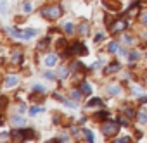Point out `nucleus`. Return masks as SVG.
<instances>
[{
	"label": "nucleus",
	"mask_w": 147,
	"mask_h": 143,
	"mask_svg": "<svg viewBox=\"0 0 147 143\" xmlns=\"http://www.w3.org/2000/svg\"><path fill=\"white\" fill-rule=\"evenodd\" d=\"M12 36H18V38H23V40H30L31 36L36 35L35 29H18V28H9L7 29Z\"/></svg>",
	"instance_id": "1"
},
{
	"label": "nucleus",
	"mask_w": 147,
	"mask_h": 143,
	"mask_svg": "<svg viewBox=\"0 0 147 143\" xmlns=\"http://www.w3.org/2000/svg\"><path fill=\"white\" fill-rule=\"evenodd\" d=\"M80 33H83V35L88 33V24H87V23H83V24L80 26Z\"/></svg>",
	"instance_id": "21"
},
{
	"label": "nucleus",
	"mask_w": 147,
	"mask_h": 143,
	"mask_svg": "<svg viewBox=\"0 0 147 143\" xmlns=\"http://www.w3.org/2000/svg\"><path fill=\"white\" fill-rule=\"evenodd\" d=\"M82 92H83V95H90V93H92V88H90V85H88L87 81L82 83Z\"/></svg>",
	"instance_id": "10"
},
{
	"label": "nucleus",
	"mask_w": 147,
	"mask_h": 143,
	"mask_svg": "<svg viewBox=\"0 0 147 143\" xmlns=\"http://www.w3.org/2000/svg\"><path fill=\"white\" fill-rule=\"evenodd\" d=\"M109 95H118L119 93V86H109Z\"/></svg>",
	"instance_id": "17"
},
{
	"label": "nucleus",
	"mask_w": 147,
	"mask_h": 143,
	"mask_svg": "<svg viewBox=\"0 0 147 143\" xmlns=\"http://www.w3.org/2000/svg\"><path fill=\"white\" fill-rule=\"evenodd\" d=\"M144 102H147V97H144V98H142V104H144Z\"/></svg>",
	"instance_id": "36"
},
{
	"label": "nucleus",
	"mask_w": 147,
	"mask_h": 143,
	"mask_svg": "<svg viewBox=\"0 0 147 143\" xmlns=\"http://www.w3.org/2000/svg\"><path fill=\"white\" fill-rule=\"evenodd\" d=\"M71 97L75 98V100H76V98H80V92H78V90H73V92H71Z\"/></svg>",
	"instance_id": "26"
},
{
	"label": "nucleus",
	"mask_w": 147,
	"mask_h": 143,
	"mask_svg": "<svg viewBox=\"0 0 147 143\" xmlns=\"http://www.w3.org/2000/svg\"><path fill=\"white\" fill-rule=\"evenodd\" d=\"M35 90H36L38 93H43V92H45V88H43V86H40V85H36V86H35Z\"/></svg>",
	"instance_id": "33"
},
{
	"label": "nucleus",
	"mask_w": 147,
	"mask_h": 143,
	"mask_svg": "<svg viewBox=\"0 0 147 143\" xmlns=\"http://www.w3.org/2000/svg\"><path fill=\"white\" fill-rule=\"evenodd\" d=\"M47 45H49V38H45L43 41H40V43H38V47H40V48H45Z\"/></svg>",
	"instance_id": "24"
},
{
	"label": "nucleus",
	"mask_w": 147,
	"mask_h": 143,
	"mask_svg": "<svg viewBox=\"0 0 147 143\" xmlns=\"http://www.w3.org/2000/svg\"><path fill=\"white\" fill-rule=\"evenodd\" d=\"M94 40H95V43H99V41H102V40H104V33H99V35H97V36H95Z\"/></svg>",
	"instance_id": "23"
},
{
	"label": "nucleus",
	"mask_w": 147,
	"mask_h": 143,
	"mask_svg": "<svg viewBox=\"0 0 147 143\" xmlns=\"http://www.w3.org/2000/svg\"><path fill=\"white\" fill-rule=\"evenodd\" d=\"M24 138H35V131L33 129H24Z\"/></svg>",
	"instance_id": "18"
},
{
	"label": "nucleus",
	"mask_w": 147,
	"mask_h": 143,
	"mask_svg": "<svg viewBox=\"0 0 147 143\" xmlns=\"http://www.w3.org/2000/svg\"><path fill=\"white\" fill-rule=\"evenodd\" d=\"M95 117H97V119H106V117H107V112H99Z\"/></svg>",
	"instance_id": "29"
},
{
	"label": "nucleus",
	"mask_w": 147,
	"mask_h": 143,
	"mask_svg": "<svg viewBox=\"0 0 147 143\" xmlns=\"http://www.w3.org/2000/svg\"><path fill=\"white\" fill-rule=\"evenodd\" d=\"M123 41H126V43H133V38L128 36V35H125V36H123Z\"/></svg>",
	"instance_id": "28"
},
{
	"label": "nucleus",
	"mask_w": 147,
	"mask_h": 143,
	"mask_svg": "<svg viewBox=\"0 0 147 143\" xmlns=\"http://www.w3.org/2000/svg\"><path fill=\"white\" fill-rule=\"evenodd\" d=\"M83 133H85V136H87V140H88V143H94V134H92V131H88V129H85Z\"/></svg>",
	"instance_id": "19"
},
{
	"label": "nucleus",
	"mask_w": 147,
	"mask_h": 143,
	"mask_svg": "<svg viewBox=\"0 0 147 143\" xmlns=\"http://www.w3.org/2000/svg\"><path fill=\"white\" fill-rule=\"evenodd\" d=\"M14 85H18V78H16V76H7L5 86H14Z\"/></svg>",
	"instance_id": "9"
},
{
	"label": "nucleus",
	"mask_w": 147,
	"mask_h": 143,
	"mask_svg": "<svg viewBox=\"0 0 147 143\" xmlns=\"http://www.w3.org/2000/svg\"><path fill=\"white\" fill-rule=\"evenodd\" d=\"M64 31H66V33H73V31H75L73 23H66V24H64Z\"/></svg>",
	"instance_id": "15"
},
{
	"label": "nucleus",
	"mask_w": 147,
	"mask_h": 143,
	"mask_svg": "<svg viewBox=\"0 0 147 143\" xmlns=\"http://www.w3.org/2000/svg\"><path fill=\"white\" fill-rule=\"evenodd\" d=\"M30 112H31V114L35 116V114H38V112H42V107H31V110H30Z\"/></svg>",
	"instance_id": "25"
},
{
	"label": "nucleus",
	"mask_w": 147,
	"mask_h": 143,
	"mask_svg": "<svg viewBox=\"0 0 147 143\" xmlns=\"http://www.w3.org/2000/svg\"><path fill=\"white\" fill-rule=\"evenodd\" d=\"M138 121H140L142 124L147 122V112H145V110H140V112H138Z\"/></svg>",
	"instance_id": "13"
},
{
	"label": "nucleus",
	"mask_w": 147,
	"mask_h": 143,
	"mask_svg": "<svg viewBox=\"0 0 147 143\" xmlns=\"http://www.w3.org/2000/svg\"><path fill=\"white\" fill-rule=\"evenodd\" d=\"M97 105H102V100L100 98H92L88 102V107H97Z\"/></svg>",
	"instance_id": "14"
},
{
	"label": "nucleus",
	"mask_w": 147,
	"mask_h": 143,
	"mask_svg": "<svg viewBox=\"0 0 147 143\" xmlns=\"http://www.w3.org/2000/svg\"><path fill=\"white\" fill-rule=\"evenodd\" d=\"M12 140H14L16 143H21V141L24 140V133H23V131H14V133H12Z\"/></svg>",
	"instance_id": "7"
},
{
	"label": "nucleus",
	"mask_w": 147,
	"mask_h": 143,
	"mask_svg": "<svg viewBox=\"0 0 147 143\" xmlns=\"http://www.w3.org/2000/svg\"><path fill=\"white\" fill-rule=\"evenodd\" d=\"M125 114H126L128 117H133V116H135V112H133L131 109H126V110H125Z\"/></svg>",
	"instance_id": "31"
},
{
	"label": "nucleus",
	"mask_w": 147,
	"mask_h": 143,
	"mask_svg": "<svg viewBox=\"0 0 147 143\" xmlns=\"http://www.w3.org/2000/svg\"><path fill=\"white\" fill-rule=\"evenodd\" d=\"M55 64H57V55L50 53V55H47V57H45V65H49V67H54Z\"/></svg>",
	"instance_id": "6"
},
{
	"label": "nucleus",
	"mask_w": 147,
	"mask_h": 143,
	"mask_svg": "<svg viewBox=\"0 0 147 143\" xmlns=\"http://www.w3.org/2000/svg\"><path fill=\"white\" fill-rule=\"evenodd\" d=\"M66 74H67V69H61V71H59V76H61V78L66 76Z\"/></svg>",
	"instance_id": "34"
},
{
	"label": "nucleus",
	"mask_w": 147,
	"mask_h": 143,
	"mask_svg": "<svg viewBox=\"0 0 147 143\" xmlns=\"http://www.w3.org/2000/svg\"><path fill=\"white\" fill-rule=\"evenodd\" d=\"M45 78H49V80H54V78H55V76H54V74H52V73H45Z\"/></svg>",
	"instance_id": "35"
},
{
	"label": "nucleus",
	"mask_w": 147,
	"mask_h": 143,
	"mask_svg": "<svg viewBox=\"0 0 147 143\" xmlns=\"http://www.w3.org/2000/svg\"><path fill=\"white\" fill-rule=\"evenodd\" d=\"M61 14H62V9L59 5H52V7H47L42 11V16H45L49 19H57V17H61Z\"/></svg>",
	"instance_id": "2"
},
{
	"label": "nucleus",
	"mask_w": 147,
	"mask_h": 143,
	"mask_svg": "<svg viewBox=\"0 0 147 143\" xmlns=\"http://www.w3.org/2000/svg\"><path fill=\"white\" fill-rule=\"evenodd\" d=\"M118 48H119V45H118L116 41H111V43H109V47H107V50H109L111 53H116V52H118Z\"/></svg>",
	"instance_id": "12"
},
{
	"label": "nucleus",
	"mask_w": 147,
	"mask_h": 143,
	"mask_svg": "<svg viewBox=\"0 0 147 143\" xmlns=\"http://www.w3.org/2000/svg\"><path fill=\"white\" fill-rule=\"evenodd\" d=\"M118 129H119V122H118V121L106 122V124L102 126V131H104V134H116V133H118Z\"/></svg>",
	"instance_id": "3"
},
{
	"label": "nucleus",
	"mask_w": 147,
	"mask_h": 143,
	"mask_svg": "<svg viewBox=\"0 0 147 143\" xmlns=\"http://www.w3.org/2000/svg\"><path fill=\"white\" fill-rule=\"evenodd\" d=\"M12 122H14V126H24V124H26V119L21 117V116H14Z\"/></svg>",
	"instance_id": "8"
},
{
	"label": "nucleus",
	"mask_w": 147,
	"mask_h": 143,
	"mask_svg": "<svg viewBox=\"0 0 147 143\" xmlns=\"http://www.w3.org/2000/svg\"><path fill=\"white\" fill-rule=\"evenodd\" d=\"M126 26H128V23L119 19V21H116L114 24H111V33H118V31H123Z\"/></svg>",
	"instance_id": "4"
},
{
	"label": "nucleus",
	"mask_w": 147,
	"mask_h": 143,
	"mask_svg": "<svg viewBox=\"0 0 147 143\" xmlns=\"http://www.w3.org/2000/svg\"><path fill=\"white\" fill-rule=\"evenodd\" d=\"M116 71H119V64L118 62H114L113 65H107L106 67V73H116Z\"/></svg>",
	"instance_id": "11"
},
{
	"label": "nucleus",
	"mask_w": 147,
	"mask_h": 143,
	"mask_svg": "<svg viewBox=\"0 0 147 143\" xmlns=\"http://www.w3.org/2000/svg\"><path fill=\"white\" fill-rule=\"evenodd\" d=\"M12 60L14 62H21V52L16 50V53H12Z\"/></svg>",
	"instance_id": "20"
},
{
	"label": "nucleus",
	"mask_w": 147,
	"mask_h": 143,
	"mask_svg": "<svg viewBox=\"0 0 147 143\" xmlns=\"http://www.w3.org/2000/svg\"><path fill=\"white\" fill-rule=\"evenodd\" d=\"M140 21H142L144 24H147V12H144V14L140 16Z\"/></svg>",
	"instance_id": "32"
},
{
	"label": "nucleus",
	"mask_w": 147,
	"mask_h": 143,
	"mask_svg": "<svg viewBox=\"0 0 147 143\" xmlns=\"http://www.w3.org/2000/svg\"><path fill=\"white\" fill-rule=\"evenodd\" d=\"M23 11L24 12H31V4H24L23 5Z\"/></svg>",
	"instance_id": "27"
},
{
	"label": "nucleus",
	"mask_w": 147,
	"mask_h": 143,
	"mask_svg": "<svg viewBox=\"0 0 147 143\" xmlns=\"http://www.w3.org/2000/svg\"><path fill=\"white\" fill-rule=\"evenodd\" d=\"M114 143H130V138H119V140H116Z\"/></svg>",
	"instance_id": "30"
},
{
	"label": "nucleus",
	"mask_w": 147,
	"mask_h": 143,
	"mask_svg": "<svg viewBox=\"0 0 147 143\" xmlns=\"http://www.w3.org/2000/svg\"><path fill=\"white\" fill-rule=\"evenodd\" d=\"M128 57H130V60H131V62H135V60L140 57V53H138L137 50H133V52H130V55H128Z\"/></svg>",
	"instance_id": "16"
},
{
	"label": "nucleus",
	"mask_w": 147,
	"mask_h": 143,
	"mask_svg": "<svg viewBox=\"0 0 147 143\" xmlns=\"http://www.w3.org/2000/svg\"><path fill=\"white\" fill-rule=\"evenodd\" d=\"M2 14H7V0H2Z\"/></svg>",
	"instance_id": "22"
},
{
	"label": "nucleus",
	"mask_w": 147,
	"mask_h": 143,
	"mask_svg": "<svg viewBox=\"0 0 147 143\" xmlns=\"http://www.w3.org/2000/svg\"><path fill=\"white\" fill-rule=\"evenodd\" d=\"M71 53H78V55H85L87 53V47L82 43H75L71 47Z\"/></svg>",
	"instance_id": "5"
}]
</instances>
